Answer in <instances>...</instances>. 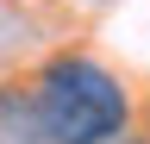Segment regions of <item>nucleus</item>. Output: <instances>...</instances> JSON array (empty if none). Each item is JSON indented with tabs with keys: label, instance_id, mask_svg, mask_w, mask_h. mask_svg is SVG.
Returning a JSON list of instances; mask_svg holds the SVG:
<instances>
[{
	"label": "nucleus",
	"instance_id": "1",
	"mask_svg": "<svg viewBox=\"0 0 150 144\" xmlns=\"http://www.w3.org/2000/svg\"><path fill=\"white\" fill-rule=\"evenodd\" d=\"M44 144H106L131 125V94L94 57H50L25 82Z\"/></svg>",
	"mask_w": 150,
	"mask_h": 144
},
{
	"label": "nucleus",
	"instance_id": "2",
	"mask_svg": "<svg viewBox=\"0 0 150 144\" xmlns=\"http://www.w3.org/2000/svg\"><path fill=\"white\" fill-rule=\"evenodd\" d=\"M0 144H44L25 88H0Z\"/></svg>",
	"mask_w": 150,
	"mask_h": 144
},
{
	"label": "nucleus",
	"instance_id": "3",
	"mask_svg": "<svg viewBox=\"0 0 150 144\" xmlns=\"http://www.w3.org/2000/svg\"><path fill=\"white\" fill-rule=\"evenodd\" d=\"M106 144H150V138H131V132H119V138H106Z\"/></svg>",
	"mask_w": 150,
	"mask_h": 144
}]
</instances>
